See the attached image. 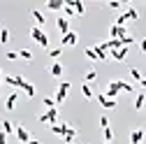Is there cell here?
Returning a JSON list of instances; mask_svg holds the SVG:
<instances>
[{"instance_id": "obj_39", "label": "cell", "mask_w": 146, "mask_h": 144, "mask_svg": "<svg viewBox=\"0 0 146 144\" xmlns=\"http://www.w3.org/2000/svg\"><path fill=\"white\" fill-rule=\"evenodd\" d=\"M0 144H7V135L5 133H0Z\"/></svg>"}, {"instance_id": "obj_15", "label": "cell", "mask_w": 146, "mask_h": 144, "mask_svg": "<svg viewBox=\"0 0 146 144\" xmlns=\"http://www.w3.org/2000/svg\"><path fill=\"white\" fill-rule=\"evenodd\" d=\"M30 14H33V19L37 21V26H44V23H46V16H44V14L40 12V9H33Z\"/></svg>"}, {"instance_id": "obj_12", "label": "cell", "mask_w": 146, "mask_h": 144, "mask_svg": "<svg viewBox=\"0 0 146 144\" xmlns=\"http://www.w3.org/2000/svg\"><path fill=\"white\" fill-rule=\"evenodd\" d=\"M70 3H72V7H74L77 16H84V14H86V5L81 3V0H70Z\"/></svg>"}, {"instance_id": "obj_25", "label": "cell", "mask_w": 146, "mask_h": 144, "mask_svg": "<svg viewBox=\"0 0 146 144\" xmlns=\"http://www.w3.org/2000/svg\"><path fill=\"white\" fill-rule=\"evenodd\" d=\"M51 75H53V77H60V75H63V65H60V63H53V65H51Z\"/></svg>"}, {"instance_id": "obj_34", "label": "cell", "mask_w": 146, "mask_h": 144, "mask_svg": "<svg viewBox=\"0 0 146 144\" xmlns=\"http://www.w3.org/2000/svg\"><path fill=\"white\" fill-rule=\"evenodd\" d=\"M84 53H86V58H90V61H98V56H95V51H93V49H86Z\"/></svg>"}, {"instance_id": "obj_43", "label": "cell", "mask_w": 146, "mask_h": 144, "mask_svg": "<svg viewBox=\"0 0 146 144\" xmlns=\"http://www.w3.org/2000/svg\"><path fill=\"white\" fill-rule=\"evenodd\" d=\"M0 81H3V70H0Z\"/></svg>"}, {"instance_id": "obj_9", "label": "cell", "mask_w": 146, "mask_h": 144, "mask_svg": "<svg viewBox=\"0 0 146 144\" xmlns=\"http://www.w3.org/2000/svg\"><path fill=\"white\" fill-rule=\"evenodd\" d=\"M109 35H111V40H123L125 35H127V30H125V28H121V26H111Z\"/></svg>"}, {"instance_id": "obj_4", "label": "cell", "mask_w": 146, "mask_h": 144, "mask_svg": "<svg viewBox=\"0 0 146 144\" xmlns=\"http://www.w3.org/2000/svg\"><path fill=\"white\" fill-rule=\"evenodd\" d=\"M14 133H16V137H19V142H21V144H28V142H30V133L26 130V125L16 123V125H14Z\"/></svg>"}, {"instance_id": "obj_40", "label": "cell", "mask_w": 146, "mask_h": 144, "mask_svg": "<svg viewBox=\"0 0 146 144\" xmlns=\"http://www.w3.org/2000/svg\"><path fill=\"white\" fill-rule=\"evenodd\" d=\"M139 49H141V51L146 53V40H141V42H139Z\"/></svg>"}, {"instance_id": "obj_23", "label": "cell", "mask_w": 146, "mask_h": 144, "mask_svg": "<svg viewBox=\"0 0 146 144\" xmlns=\"http://www.w3.org/2000/svg\"><path fill=\"white\" fill-rule=\"evenodd\" d=\"M0 42H3V44L9 42V28H5V26L0 28Z\"/></svg>"}, {"instance_id": "obj_45", "label": "cell", "mask_w": 146, "mask_h": 144, "mask_svg": "<svg viewBox=\"0 0 146 144\" xmlns=\"http://www.w3.org/2000/svg\"><path fill=\"white\" fill-rule=\"evenodd\" d=\"M104 144H107V142H104Z\"/></svg>"}, {"instance_id": "obj_21", "label": "cell", "mask_w": 146, "mask_h": 144, "mask_svg": "<svg viewBox=\"0 0 146 144\" xmlns=\"http://www.w3.org/2000/svg\"><path fill=\"white\" fill-rule=\"evenodd\" d=\"M125 19H127V21H137V19H139V12H137L135 7H130V9L125 12Z\"/></svg>"}, {"instance_id": "obj_7", "label": "cell", "mask_w": 146, "mask_h": 144, "mask_svg": "<svg viewBox=\"0 0 146 144\" xmlns=\"http://www.w3.org/2000/svg\"><path fill=\"white\" fill-rule=\"evenodd\" d=\"M72 44H77V33L74 30H70L67 35L60 37V47H72Z\"/></svg>"}, {"instance_id": "obj_6", "label": "cell", "mask_w": 146, "mask_h": 144, "mask_svg": "<svg viewBox=\"0 0 146 144\" xmlns=\"http://www.w3.org/2000/svg\"><path fill=\"white\" fill-rule=\"evenodd\" d=\"M95 98H98V102L104 107V109H116V107H118V102H116V100H109V98H104V93H98Z\"/></svg>"}, {"instance_id": "obj_18", "label": "cell", "mask_w": 146, "mask_h": 144, "mask_svg": "<svg viewBox=\"0 0 146 144\" xmlns=\"http://www.w3.org/2000/svg\"><path fill=\"white\" fill-rule=\"evenodd\" d=\"M74 137H77V130H74V128H67V133L63 135V142H65V144H72Z\"/></svg>"}, {"instance_id": "obj_19", "label": "cell", "mask_w": 146, "mask_h": 144, "mask_svg": "<svg viewBox=\"0 0 146 144\" xmlns=\"http://www.w3.org/2000/svg\"><path fill=\"white\" fill-rule=\"evenodd\" d=\"M21 91H23L28 98H33V95H35V86H33V84H28V81H23V84H21Z\"/></svg>"}, {"instance_id": "obj_17", "label": "cell", "mask_w": 146, "mask_h": 144, "mask_svg": "<svg viewBox=\"0 0 146 144\" xmlns=\"http://www.w3.org/2000/svg\"><path fill=\"white\" fill-rule=\"evenodd\" d=\"M16 100H19V93H16V91H12V95L7 98L5 107H7V109H14V107H16Z\"/></svg>"}, {"instance_id": "obj_10", "label": "cell", "mask_w": 146, "mask_h": 144, "mask_svg": "<svg viewBox=\"0 0 146 144\" xmlns=\"http://www.w3.org/2000/svg\"><path fill=\"white\" fill-rule=\"evenodd\" d=\"M109 56H111L114 61H125L127 49H125V47H123V49H111V51H109Z\"/></svg>"}, {"instance_id": "obj_35", "label": "cell", "mask_w": 146, "mask_h": 144, "mask_svg": "<svg viewBox=\"0 0 146 144\" xmlns=\"http://www.w3.org/2000/svg\"><path fill=\"white\" fill-rule=\"evenodd\" d=\"M121 5H123L121 0H111V3H109V7H111V9H121Z\"/></svg>"}, {"instance_id": "obj_30", "label": "cell", "mask_w": 146, "mask_h": 144, "mask_svg": "<svg viewBox=\"0 0 146 144\" xmlns=\"http://www.w3.org/2000/svg\"><path fill=\"white\" fill-rule=\"evenodd\" d=\"M42 105L46 107V109H51V107H56V100H53V98H44V100H42Z\"/></svg>"}, {"instance_id": "obj_27", "label": "cell", "mask_w": 146, "mask_h": 144, "mask_svg": "<svg viewBox=\"0 0 146 144\" xmlns=\"http://www.w3.org/2000/svg\"><path fill=\"white\" fill-rule=\"evenodd\" d=\"M19 58H23V61H33V53H30V49H21V51H19Z\"/></svg>"}, {"instance_id": "obj_42", "label": "cell", "mask_w": 146, "mask_h": 144, "mask_svg": "<svg viewBox=\"0 0 146 144\" xmlns=\"http://www.w3.org/2000/svg\"><path fill=\"white\" fill-rule=\"evenodd\" d=\"M139 84H141V86H144V88H146V79H144V77H141V81H139Z\"/></svg>"}, {"instance_id": "obj_36", "label": "cell", "mask_w": 146, "mask_h": 144, "mask_svg": "<svg viewBox=\"0 0 146 144\" xmlns=\"http://www.w3.org/2000/svg\"><path fill=\"white\" fill-rule=\"evenodd\" d=\"M100 125H102V128H109V119H107V116H104V114H102V116H100Z\"/></svg>"}, {"instance_id": "obj_14", "label": "cell", "mask_w": 146, "mask_h": 144, "mask_svg": "<svg viewBox=\"0 0 146 144\" xmlns=\"http://www.w3.org/2000/svg\"><path fill=\"white\" fill-rule=\"evenodd\" d=\"M63 16H65V19H70V16H77V12H74V7H72V3H70V0H67V3H63Z\"/></svg>"}, {"instance_id": "obj_20", "label": "cell", "mask_w": 146, "mask_h": 144, "mask_svg": "<svg viewBox=\"0 0 146 144\" xmlns=\"http://www.w3.org/2000/svg\"><path fill=\"white\" fill-rule=\"evenodd\" d=\"M144 105H146V95L139 93V95L135 98V109H144Z\"/></svg>"}, {"instance_id": "obj_22", "label": "cell", "mask_w": 146, "mask_h": 144, "mask_svg": "<svg viewBox=\"0 0 146 144\" xmlns=\"http://www.w3.org/2000/svg\"><path fill=\"white\" fill-rule=\"evenodd\" d=\"M46 7H49L51 12H58V9H63V3H60V0H49Z\"/></svg>"}, {"instance_id": "obj_5", "label": "cell", "mask_w": 146, "mask_h": 144, "mask_svg": "<svg viewBox=\"0 0 146 144\" xmlns=\"http://www.w3.org/2000/svg\"><path fill=\"white\" fill-rule=\"evenodd\" d=\"M3 81H7V84H9V86H14V88H21L23 77H21V75H3Z\"/></svg>"}, {"instance_id": "obj_29", "label": "cell", "mask_w": 146, "mask_h": 144, "mask_svg": "<svg viewBox=\"0 0 146 144\" xmlns=\"http://www.w3.org/2000/svg\"><path fill=\"white\" fill-rule=\"evenodd\" d=\"M60 53H63V47H56V49H49V56H51V58H58Z\"/></svg>"}, {"instance_id": "obj_33", "label": "cell", "mask_w": 146, "mask_h": 144, "mask_svg": "<svg viewBox=\"0 0 146 144\" xmlns=\"http://www.w3.org/2000/svg\"><path fill=\"white\" fill-rule=\"evenodd\" d=\"M130 75H132V79L141 81V75H139V70H137V67H130Z\"/></svg>"}, {"instance_id": "obj_32", "label": "cell", "mask_w": 146, "mask_h": 144, "mask_svg": "<svg viewBox=\"0 0 146 144\" xmlns=\"http://www.w3.org/2000/svg\"><path fill=\"white\" fill-rule=\"evenodd\" d=\"M125 21H127V19H125V14H118V19H116V23H114V26H121V28H125Z\"/></svg>"}, {"instance_id": "obj_31", "label": "cell", "mask_w": 146, "mask_h": 144, "mask_svg": "<svg viewBox=\"0 0 146 144\" xmlns=\"http://www.w3.org/2000/svg\"><path fill=\"white\" fill-rule=\"evenodd\" d=\"M95 77H98V72H95V70H88V72H86V81H84V84H88V81H93Z\"/></svg>"}, {"instance_id": "obj_28", "label": "cell", "mask_w": 146, "mask_h": 144, "mask_svg": "<svg viewBox=\"0 0 146 144\" xmlns=\"http://www.w3.org/2000/svg\"><path fill=\"white\" fill-rule=\"evenodd\" d=\"M104 130V142L107 144H111V139H114V133H111V128H102Z\"/></svg>"}, {"instance_id": "obj_44", "label": "cell", "mask_w": 146, "mask_h": 144, "mask_svg": "<svg viewBox=\"0 0 146 144\" xmlns=\"http://www.w3.org/2000/svg\"><path fill=\"white\" fill-rule=\"evenodd\" d=\"M144 112H146V105H144Z\"/></svg>"}, {"instance_id": "obj_13", "label": "cell", "mask_w": 146, "mask_h": 144, "mask_svg": "<svg viewBox=\"0 0 146 144\" xmlns=\"http://www.w3.org/2000/svg\"><path fill=\"white\" fill-rule=\"evenodd\" d=\"M67 128H70L67 123H56V125H51V133H56V135H60V137H63V135L67 133Z\"/></svg>"}, {"instance_id": "obj_38", "label": "cell", "mask_w": 146, "mask_h": 144, "mask_svg": "<svg viewBox=\"0 0 146 144\" xmlns=\"http://www.w3.org/2000/svg\"><path fill=\"white\" fill-rule=\"evenodd\" d=\"M37 121H40V123H49V114H46V112H44V114H40V116H37Z\"/></svg>"}, {"instance_id": "obj_1", "label": "cell", "mask_w": 146, "mask_h": 144, "mask_svg": "<svg viewBox=\"0 0 146 144\" xmlns=\"http://www.w3.org/2000/svg\"><path fill=\"white\" fill-rule=\"evenodd\" d=\"M118 91H125V93H130V91H135V88H132L130 84H127V81H121V79H111V81H109V86H107V91H104V98H109V100H116Z\"/></svg>"}, {"instance_id": "obj_41", "label": "cell", "mask_w": 146, "mask_h": 144, "mask_svg": "<svg viewBox=\"0 0 146 144\" xmlns=\"http://www.w3.org/2000/svg\"><path fill=\"white\" fill-rule=\"evenodd\" d=\"M28 144H40V142H37V139H33V137H30V142H28Z\"/></svg>"}, {"instance_id": "obj_37", "label": "cell", "mask_w": 146, "mask_h": 144, "mask_svg": "<svg viewBox=\"0 0 146 144\" xmlns=\"http://www.w3.org/2000/svg\"><path fill=\"white\" fill-rule=\"evenodd\" d=\"M7 58L9 61H16V58H19V51H7Z\"/></svg>"}, {"instance_id": "obj_2", "label": "cell", "mask_w": 146, "mask_h": 144, "mask_svg": "<svg viewBox=\"0 0 146 144\" xmlns=\"http://www.w3.org/2000/svg\"><path fill=\"white\" fill-rule=\"evenodd\" d=\"M30 37H33V40H37L44 49H49V35H46L40 26H33V28H30Z\"/></svg>"}, {"instance_id": "obj_8", "label": "cell", "mask_w": 146, "mask_h": 144, "mask_svg": "<svg viewBox=\"0 0 146 144\" xmlns=\"http://www.w3.org/2000/svg\"><path fill=\"white\" fill-rule=\"evenodd\" d=\"M144 128H135L132 133H130V144H141L144 142Z\"/></svg>"}, {"instance_id": "obj_24", "label": "cell", "mask_w": 146, "mask_h": 144, "mask_svg": "<svg viewBox=\"0 0 146 144\" xmlns=\"http://www.w3.org/2000/svg\"><path fill=\"white\" fill-rule=\"evenodd\" d=\"M0 125H3V133H5V135H12V130H14V125H12V121H7V119H5V121L0 123Z\"/></svg>"}, {"instance_id": "obj_26", "label": "cell", "mask_w": 146, "mask_h": 144, "mask_svg": "<svg viewBox=\"0 0 146 144\" xmlns=\"http://www.w3.org/2000/svg\"><path fill=\"white\" fill-rule=\"evenodd\" d=\"M81 93H84L86 100H90V98H93V88H90L88 84H84V86H81Z\"/></svg>"}, {"instance_id": "obj_11", "label": "cell", "mask_w": 146, "mask_h": 144, "mask_svg": "<svg viewBox=\"0 0 146 144\" xmlns=\"http://www.w3.org/2000/svg\"><path fill=\"white\" fill-rule=\"evenodd\" d=\"M56 26H58V30H60L63 35H67V33H70V21L65 19V16H58V21H56Z\"/></svg>"}, {"instance_id": "obj_3", "label": "cell", "mask_w": 146, "mask_h": 144, "mask_svg": "<svg viewBox=\"0 0 146 144\" xmlns=\"http://www.w3.org/2000/svg\"><path fill=\"white\" fill-rule=\"evenodd\" d=\"M67 93H70V81H60V84H58V91H56V98H53V100H56V107L65 102Z\"/></svg>"}, {"instance_id": "obj_16", "label": "cell", "mask_w": 146, "mask_h": 144, "mask_svg": "<svg viewBox=\"0 0 146 144\" xmlns=\"http://www.w3.org/2000/svg\"><path fill=\"white\" fill-rule=\"evenodd\" d=\"M46 114H49V123H51V125L58 123V107H51V109H46Z\"/></svg>"}]
</instances>
